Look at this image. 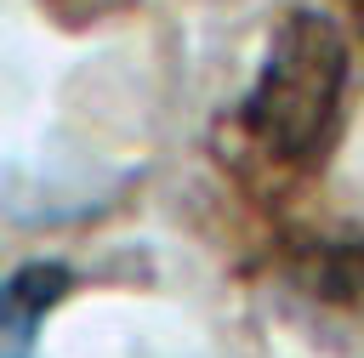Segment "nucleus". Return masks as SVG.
I'll use <instances>...</instances> for the list:
<instances>
[{
	"label": "nucleus",
	"instance_id": "f257e3e1",
	"mask_svg": "<svg viewBox=\"0 0 364 358\" xmlns=\"http://www.w3.org/2000/svg\"><path fill=\"white\" fill-rule=\"evenodd\" d=\"M347 97V34L324 11H284L267 34L262 68L245 91V131L284 165H307L324 153Z\"/></svg>",
	"mask_w": 364,
	"mask_h": 358
},
{
	"label": "nucleus",
	"instance_id": "f03ea898",
	"mask_svg": "<svg viewBox=\"0 0 364 358\" xmlns=\"http://www.w3.org/2000/svg\"><path fill=\"white\" fill-rule=\"evenodd\" d=\"M284 284L336 358H364V239H313L290 256Z\"/></svg>",
	"mask_w": 364,
	"mask_h": 358
},
{
	"label": "nucleus",
	"instance_id": "7ed1b4c3",
	"mask_svg": "<svg viewBox=\"0 0 364 358\" xmlns=\"http://www.w3.org/2000/svg\"><path fill=\"white\" fill-rule=\"evenodd\" d=\"M68 267L63 261H28L0 278V358H34L46 313L68 295Z\"/></svg>",
	"mask_w": 364,
	"mask_h": 358
}]
</instances>
